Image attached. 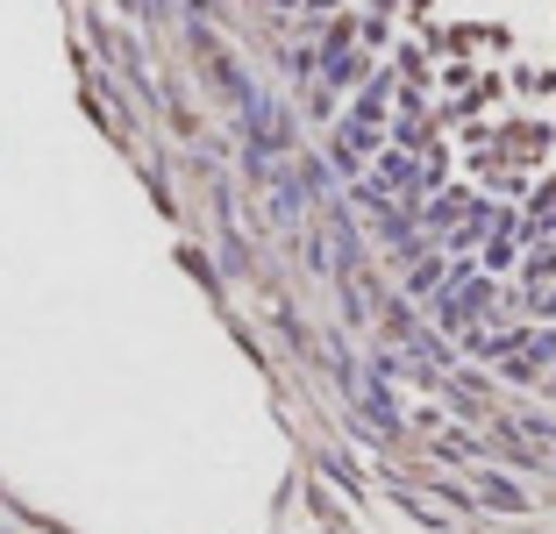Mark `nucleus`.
I'll return each mask as SVG.
<instances>
[{
  "instance_id": "nucleus-1",
  "label": "nucleus",
  "mask_w": 556,
  "mask_h": 534,
  "mask_svg": "<svg viewBox=\"0 0 556 534\" xmlns=\"http://www.w3.org/2000/svg\"><path fill=\"white\" fill-rule=\"evenodd\" d=\"M343 58L378 186L478 264L485 321L556 342V0H293Z\"/></svg>"
}]
</instances>
